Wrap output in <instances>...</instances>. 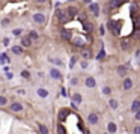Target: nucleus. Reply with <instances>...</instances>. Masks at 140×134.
<instances>
[{"mask_svg":"<svg viewBox=\"0 0 140 134\" xmlns=\"http://www.w3.org/2000/svg\"><path fill=\"white\" fill-rule=\"evenodd\" d=\"M33 20H35V23H38V24H44L45 23V15L44 14H35Z\"/></svg>","mask_w":140,"mask_h":134,"instance_id":"3","label":"nucleus"},{"mask_svg":"<svg viewBox=\"0 0 140 134\" xmlns=\"http://www.w3.org/2000/svg\"><path fill=\"white\" fill-rule=\"evenodd\" d=\"M134 134H140V125H136V127H134Z\"/></svg>","mask_w":140,"mask_h":134,"instance_id":"36","label":"nucleus"},{"mask_svg":"<svg viewBox=\"0 0 140 134\" xmlns=\"http://www.w3.org/2000/svg\"><path fill=\"white\" fill-rule=\"evenodd\" d=\"M12 53H15V54H21V47L20 45H15V47H12Z\"/></svg>","mask_w":140,"mask_h":134,"instance_id":"21","label":"nucleus"},{"mask_svg":"<svg viewBox=\"0 0 140 134\" xmlns=\"http://www.w3.org/2000/svg\"><path fill=\"white\" fill-rule=\"evenodd\" d=\"M50 75H51L53 79H56V80H60V79H62L60 71H59V69H56V68H53V69L50 71Z\"/></svg>","mask_w":140,"mask_h":134,"instance_id":"5","label":"nucleus"},{"mask_svg":"<svg viewBox=\"0 0 140 134\" xmlns=\"http://www.w3.org/2000/svg\"><path fill=\"white\" fill-rule=\"evenodd\" d=\"M136 26H137V29H140V17L139 15L136 17Z\"/></svg>","mask_w":140,"mask_h":134,"instance_id":"35","label":"nucleus"},{"mask_svg":"<svg viewBox=\"0 0 140 134\" xmlns=\"http://www.w3.org/2000/svg\"><path fill=\"white\" fill-rule=\"evenodd\" d=\"M14 35H15V36H17V35H20V33H21V29H14V32H12Z\"/></svg>","mask_w":140,"mask_h":134,"instance_id":"37","label":"nucleus"},{"mask_svg":"<svg viewBox=\"0 0 140 134\" xmlns=\"http://www.w3.org/2000/svg\"><path fill=\"white\" fill-rule=\"evenodd\" d=\"M83 26H85V30L86 32H89V33H91V32H93V23H92V21L85 20V21H83Z\"/></svg>","mask_w":140,"mask_h":134,"instance_id":"4","label":"nucleus"},{"mask_svg":"<svg viewBox=\"0 0 140 134\" xmlns=\"http://www.w3.org/2000/svg\"><path fill=\"white\" fill-rule=\"evenodd\" d=\"M91 11L95 17H99V6H98L97 3H92L91 5Z\"/></svg>","mask_w":140,"mask_h":134,"instance_id":"8","label":"nucleus"},{"mask_svg":"<svg viewBox=\"0 0 140 134\" xmlns=\"http://www.w3.org/2000/svg\"><path fill=\"white\" fill-rule=\"evenodd\" d=\"M131 110H133V111H136V113H137V111L140 110V101H139V99H136V101H133Z\"/></svg>","mask_w":140,"mask_h":134,"instance_id":"15","label":"nucleus"},{"mask_svg":"<svg viewBox=\"0 0 140 134\" xmlns=\"http://www.w3.org/2000/svg\"><path fill=\"white\" fill-rule=\"evenodd\" d=\"M29 38H30V41H38V33L32 30L30 33H29Z\"/></svg>","mask_w":140,"mask_h":134,"instance_id":"20","label":"nucleus"},{"mask_svg":"<svg viewBox=\"0 0 140 134\" xmlns=\"http://www.w3.org/2000/svg\"><path fill=\"white\" fill-rule=\"evenodd\" d=\"M0 60H2V63H3V65H5V63L8 62V56L5 54V53H3V54H0Z\"/></svg>","mask_w":140,"mask_h":134,"instance_id":"26","label":"nucleus"},{"mask_svg":"<svg viewBox=\"0 0 140 134\" xmlns=\"http://www.w3.org/2000/svg\"><path fill=\"white\" fill-rule=\"evenodd\" d=\"M8 103V99L5 97H0V107H3V105H6Z\"/></svg>","mask_w":140,"mask_h":134,"instance_id":"28","label":"nucleus"},{"mask_svg":"<svg viewBox=\"0 0 140 134\" xmlns=\"http://www.w3.org/2000/svg\"><path fill=\"white\" fill-rule=\"evenodd\" d=\"M3 45H5V47H6V45H9V39H8V38H5V39H3Z\"/></svg>","mask_w":140,"mask_h":134,"instance_id":"39","label":"nucleus"},{"mask_svg":"<svg viewBox=\"0 0 140 134\" xmlns=\"http://www.w3.org/2000/svg\"><path fill=\"white\" fill-rule=\"evenodd\" d=\"M117 72L121 74V75H125V72H127V68H124V66H119V68H117Z\"/></svg>","mask_w":140,"mask_h":134,"instance_id":"27","label":"nucleus"},{"mask_svg":"<svg viewBox=\"0 0 140 134\" xmlns=\"http://www.w3.org/2000/svg\"><path fill=\"white\" fill-rule=\"evenodd\" d=\"M104 134H110V133H104Z\"/></svg>","mask_w":140,"mask_h":134,"instance_id":"44","label":"nucleus"},{"mask_svg":"<svg viewBox=\"0 0 140 134\" xmlns=\"http://www.w3.org/2000/svg\"><path fill=\"white\" fill-rule=\"evenodd\" d=\"M72 103H75V104H80V103H81V95H80V93H74Z\"/></svg>","mask_w":140,"mask_h":134,"instance_id":"18","label":"nucleus"},{"mask_svg":"<svg viewBox=\"0 0 140 134\" xmlns=\"http://www.w3.org/2000/svg\"><path fill=\"white\" fill-rule=\"evenodd\" d=\"M66 12H68V15H69L71 18H74V17H77V8H75V6H69Z\"/></svg>","mask_w":140,"mask_h":134,"instance_id":"9","label":"nucleus"},{"mask_svg":"<svg viewBox=\"0 0 140 134\" xmlns=\"http://www.w3.org/2000/svg\"><path fill=\"white\" fill-rule=\"evenodd\" d=\"M21 77H24V79H29V77H30V72H29V71H21Z\"/></svg>","mask_w":140,"mask_h":134,"instance_id":"29","label":"nucleus"},{"mask_svg":"<svg viewBox=\"0 0 140 134\" xmlns=\"http://www.w3.org/2000/svg\"><path fill=\"white\" fill-rule=\"evenodd\" d=\"M109 105L111 107V109H116V107H117V101H116V99H110Z\"/></svg>","mask_w":140,"mask_h":134,"instance_id":"24","label":"nucleus"},{"mask_svg":"<svg viewBox=\"0 0 140 134\" xmlns=\"http://www.w3.org/2000/svg\"><path fill=\"white\" fill-rule=\"evenodd\" d=\"M98 121H99V119H98V115H97V113H89V116H87V122H89V124H92V125H97Z\"/></svg>","mask_w":140,"mask_h":134,"instance_id":"2","label":"nucleus"},{"mask_svg":"<svg viewBox=\"0 0 140 134\" xmlns=\"http://www.w3.org/2000/svg\"><path fill=\"white\" fill-rule=\"evenodd\" d=\"M11 110H12V111H21V110H23V105L20 103H14L12 105H11Z\"/></svg>","mask_w":140,"mask_h":134,"instance_id":"14","label":"nucleus"},{"mask_svg":"<svg viewBox=\"0 0 140 134\" xmlns=\"http://www.w3.org/2000/svg\"><path fill=\"white\" fill-rule=\"evenodd\" d=\"M38 2H41V3H47L48 0H38Z\"/></svg>","mask_w":140,"mask_h":134,"instance_id":"42","label":"nucleus"},{"mask_svg":"<svg viewBox=\"0 0 140 134\" xmlns=\"http://www.w3.org/2000/svg\"><path fill=\"white\" fill-rule=\"evenodd\" d=\"M121 47H122L124 50H125V48H128L130 45H128V42H127V41H122V42H121Z\"/></svg>","mask_w":140,"mask_h":134,"instance_id":"33","label":"nucleus"},{"mask_svg":"<svg viewBox=\"0 0 140 134\" xmlns=\"http://www.w3.org/2000/svg\"><path fill=\"white\" fill-rule=\"evenodd\" d=\"M81 68H87V62H86V60L81 62Z\"/></svg>","mask_w":140,"mask_h":134,"instance_id":"40","label":"nucleus"},{"mask_svg":"<svg viewBox=\"0 0 140 134\" xmlns=\"http://www.w3.org/2000/svg\"><path fill=\"white\" fill-rule=\"evenodd\" d=\"M51 62H53V63H56L57 66H62V60H59V59H51Z\"/></svg>","mask_w":140,"mask_h":134,"instance_id":"32","label":"nucleus"},{"mask_svg":"<svg viewBox=\"0 0 140 134\" xmlns=\"http://www.w3.org/2000/svg\"><path fill=\"white\" fill-rule=\"evenodd\" d=\"M103 92H104V93H105V95H110V93H111V89H110L109 86H105V87H104V89H103Z\"/></svg>","mask_w":140,"mask_h":134,"instance_id":"31","label":"nucleus"},{"mask_svg":"<svg viewBox=\"0 0 140 134\" xmlns=\"http://www.w3.org/2000/svg\"><path fill=\"white\" fill-rule=\"evenodd\" d=\"M95 85H97V83H95V79H93V77H87V79H86V86H87V87H95Z\"/></svg>","mask_w":140,"mask_h":134,"instance_id":"10","label":"nucleus"},{"mask_svg":"<svg viewBox=\"0 0 140 134\" xmlns=\"http://www.w3.org/2000/svg\"><path fill=\"white\" fill-rule=\"evenodd\" d=\"M136 119H137V121H140V110L136 113Z\"/></svg>","mask_w":140,"mask_h":134,"instance_id":"41","label":"nucleus"},{"mask_svg":"<svg viewBox=\"0 0 140 134\" xmlns=\"http://www.w3.org/2000/svg\"><path fill=\"white\" fill-rule=\"evenodd\" d=\"M86 42H87V38H83V36L72 38V44L74 45H77V47H85Z\"/></svg>","mask_w":140,"mask_h":134,"instance_id":"1","label":"nucleus"},{"mask_svg":"<svg viewBox=\"0 0 140 134\" xmlns=\"http://www.w3.org/2000/svg\"><path fill=\"white\" fill-rule=\"evenodd\" d=\"M75 62H77V59L72 56V57H71V62H69V68H74V66H75Z\"/></svg>","mask_w":140,"mask_h":134,"instance_id":"30","label":"nucleus"},{"mask_svg":"<svg viewBox=\"0 0 140 134\" xmlns=\"http://www.w3.org/2000/svg\"><path fill=\"white\" fill-rule=\"evenodd\" d=\"M39 131H41L42 134H48V130H47L45 125H39Z\"/></svg>","mask_w":140,"mask_h":134,"instance_id":"25","label":"nucleus"},{"mask_svg":"<svg viewBox=\"0 0 140 134\" xmlns=\"http://www.w3.org/2000/svg\"><path fill=\"white\" fill-rule=\"evenodd\" d=\"M121 2H128V0H121Z\"/></svg>","mask_w":140,"mask_h":134,"instance_id":"43","label":"nucleus"},{"mask_svg":"<svg viewBox=\"0 0 140 134\" xmlns=\"http://www.w3.org/2000/svg\"><path fill=\"white\" fill-rule=\"evenodd\" d=\"M104 57H105V51H104V50H101V51H99V53H98L97 59H98V60H103Z\"/></svg>","mask_w":140,"mask_h":134,"instance_id":"23","label":"nucleus"},{"mask_svg":"<svg viewBox=\"0 0 140 134\" xmlns=\"http://www.w3.org/2000/svg\"><path fill=\"white\" fill-rule=\"evenodd\" d=\"M131 86H133V81H131V79H125V80H124V89H125V91L131 89Z\"/></svg>","mask_w":140,"mask_h":134,"instance_id":"16","label":"nucleus"},{"mask_svg":"<svg viewBox=\"0 0 140 134\" xmlns=\"http://www.w3.org/2000/svg\"><path fill=\"white\" fill-rule=\"evenodd\" d=\"M56 17L59 21H65V17H66V12L65 11H62V9H57L56 11Z\"/></svg>","mask_w":140,"mask_h":134,"instance_id":"6","label":"nucleus"},{"mask_svg":"<svg viewBox=\"0 0 140 134\" xmlns=\"http://www.w3.org/2000/svg\"><path fill=\"white\" fill-rule=\"evenodd\" d=\"M21 45L23 47H29L30 45V38H23L21 39Z\"/></svg>","mask_w":140,"mask_h":134,"instance_id":"19","label":"nucleus"},{"mask_svg":"<svg viewBox=\"0 0 140 134\" xmlns=\"http://www.w3.org/2000/svg\"><path fill=\"white\" fill-rule=\"evenodd\" d=\"M81 54H83V57H91V50H87V48H83V51H81Z\"/></svg>","mask_w":140,"mask_h":134,"instance_id":"22","label":"nucleus"},{"mask_svg":"<svg viewBox=\"0 0 140 134\" xmlns=\"http://www.w3.org/2000/svg\"><path fill=\"white\" fill-rule=\"evenodd\" d=\"M38 95H39L41 98H47L48 97V91L44 89V87H39V89H38Z\"/></svg>","mask_w":140,"mask_h":134,"instance_id":"13","label":"nucleus"},{"mask_svg":"<svg viewBox=\"0 0 140 134\" xmlns=\"http://www.w3.org/2000/svg\"><path fill=\"white\" fill-rule=\"evenodd\" d=\"M107 130H109V133H110V134H115L116 131H117V127H116L115 122H110L109 127H107Z\"/></svg>","mask_w":140,"mask_h":134,"instance_id":"12","label":"nucleus"},{"mask_svg":"<svg viewBox=\"0 0 140 134\" xmlns=\"http://www.w3.org/2000/svg\"><path fill=\"white\" fill-rule=\"evenodd\" d=\"M104 33H105V29H104V26L101 24V26H99V35H101V36H103Z\"/></svg>","mask_w":140,"mask_h":134,"instance_id":"34","label":"nucleus"},{"mask_svg":"<svg viewBox=\"0 0 140 134\" xmlns=\"http://www.w3.org/2000/svg\"><path fill=\"white\" fill-rule=\"evenodd\" d=\"M109 5H110V8H119L122 5V2L121 0H110Z\"/></svg>","mask_w":140,"mask_h":134,"instance_id":"17","label":"nucleus"},{"mask_svg":"<svg viewBox=\"0 0 140 134\" xmlns=\"http://www.w3.org/2000/svg\"><path fill=\"white\" fill-rule=\"evenodd\" d=\"M68 113H69V110L62 109L60 111H59V119H60V121H65V119H66V116H68Z\"/></svg>","mask_w":140,"mask_h":134,"instance_id":"11","label":"nucleus"},{"mask_svg":"<svg viewBox=\"0 0 140 134\" xmlns=\"http://www.w3.org/2000/svg\"><path fill=\"white\" fill-rule=\"evenodd\" d=\"M59 134H65V130H63L62 125H59Z\"/></svg>","mask_w":140,"mask_h":134,"instance_id":"38","label":"nucleus"},{"mask_svg":"<svg viewBox=\"0 0 140 134\" xmlns=\"http://www.w3.org/2000/svg\"><path fill=\"white\" fill-rule=\"evenodd\" d=\"M60 35H62V38H63V39H66V41H69V39H72V35H71V32L68 30V29H63Z\"/></svg>","mask_w":140,"mask_h":134,"instance_id":"7","label":"nucleus"}]
</instances>
